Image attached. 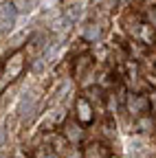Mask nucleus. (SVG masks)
I'll use <instances>...</instances> for the list:
<instances>
[{
  "instance_id": "f257e3e1",
  "label": "nucleus",
  "mask_w": 156,
  "mask_h": 158,
  "mask_svg": "<svg viewBox=\"0 0 156 158\" xmlns=\"http://www.w3.org/2000/svg\"><path fill=\"white\" fill-rule=\"evenodd\" d=\"M29 59H31L29 51L24 46H20V48H15L13 53H9L2 62H0V94L27 73Z\"/></svg>"
},
{
  "instance_id": "f03ea898",
  "label": "nucleus",
  "mask_w": 156,
  "mask_h": 158,
  "mask_svg": "<svg viewBox=\"0 0 156 158\" xmlns=\"http://www.w3.org/2000/svg\"><path fill=\"white\" fill-rule=\"evenodd\" d=\"M70 118L79 127H84V130H88V127L95 125V121H97V108L90 103V99L84 92H79L75 97V106H73V116Z\"/></svg>"
},
{
  "instance_id": "7ed1b4c3",
  "label": "nucleus",
  "mask_w": 156,
  "mask_h": 158,
  "mask_svg": "<svg viewBox=\"0 0 156 158\" xmlns=\"http://www.w3.org/2000/svg\"><path fill=\"white\" fill-rule=\"evenodd\" d=\"M97 62H95V55L88 51V53H82V55H73L68 57V70H70V77L75 81H84V79L95 70Z\"/></svg>"
},
{
  "instance_id": "20e7f679",
  "label": "nucleus",
  "mask_w": 156,
  "mask_h": 158,
  "mask_svg": "<svg viewBox=\"0 0 156 158\" xmlns=\"http://www.w3.org/2000/svg\"><path fill=\"white\" fill-rule=\"evenodd\" d=\"M125 112L132 118H139L143 114H150V101H147V92H128L125 94V101H123Z\"/></svg>"
},
{
  "instance_id": "39448f33",
  "label": "nucleus",
  "mask_w": 156,
  "mask_h": 158,
  "mask_svg": "<svg viewBox=\"0 0 156 158\" xmlns=\"http://www.w3.org/2000/svg\"><path fill=\"white\" fill-rule=\"evenodd\" d=\"M64 138H66V143L70 145V147H75V145H79L82 143V138H84V127H79L73 118H64V123H62V127L57 130Z\"/></svg>"
},
{
  "instance_id": "423d86ee",
  "label": "nucleus",
  "mask_w": 156,
  "mask_h": 158,
  "mask_svg": "<svg viewBox=\"0 0 156 158\" xmlns=\"http://www.w3.org/2000/svg\"><path fill=\"white\" fill-rule=\"evenodd\" d=\"M136 123V130L139 132H145V134H156V118L152 114H143L139 118H134Z\"/></svg>"
},
{
  "instance_id": "0eeeda50",
  "label": "nucleus",
  "mask_w": 156,
  "mask_h": 158,
  "mask_svg": "<svg viewBox=\"0 0 156 158\" xmlns=\"http://www.w3.org/2000/svg\"><path fill=\"white\" fill-rule=\"evenodd\" d=\"M108 158H121V156H119V154H114V152H110V156H108Z\"/></svg>"
},
{
  "instance_id": "6e6552de",
  "label": "nucleus",
  "mask_w": 156,
  "mask_h": 158,
  "mask_svg": "<svg viewBox=\"0 0 156 158\" xmlns=\"http://www.w3.org/2000/svg\"><path fill=\"white\" fill-rule=\"evenodd\" d=\"M20 158H33V154H31V156H20Z\"/></svg>"
}]
</instances>
